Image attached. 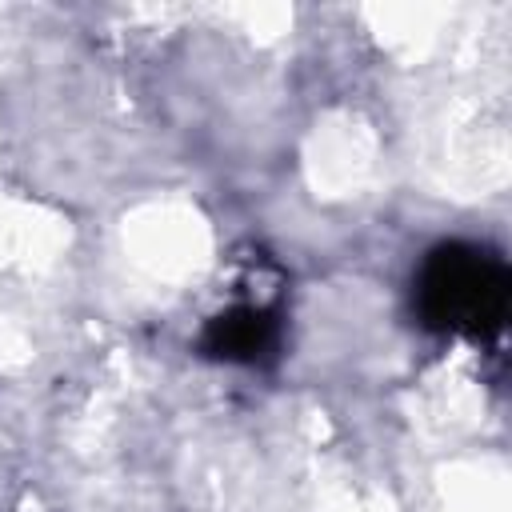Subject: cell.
I'll return each instance as SVG.
<instances>
[{
  "instance_id": "1",
  "label": "cell",
  "mask_w": 512,
  "mask_h": 512,
  "mask_svg": "<svg viewBox=\"0 0 512 512\" xmlns=\"http://www.w3.org/2000/svg\"><path fill=\"white\" fill-rule=\"evenodd\" d=\"M512 276L508 264L480 244H436L416 272V316L440 336H464L468 344H492L508 320Z\"/></svg>"
},
{
  "instance_id": "2",
  "label": "cell",
  "mask_w": 512,
  "mask_h": 512,
  "mask_svg": "<svg viewBox=\"0 0 512 512\" xmlns=\"http://www.w3.org/2000/svg\"><path fill=\"white\" fill-rule=\"evenodd\" d=\"M196 348L200 356L224 364H264L280 348V312L260 304H232L204 324Z\"/></svg>"
}]
</instances>
